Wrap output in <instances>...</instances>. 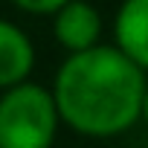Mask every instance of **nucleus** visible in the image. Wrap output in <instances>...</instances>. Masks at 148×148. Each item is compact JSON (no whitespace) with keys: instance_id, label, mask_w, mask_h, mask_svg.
Here are the masks:
<instances>
[{"instance_id":"nucleus-1","label":"nucleus","mask_w":148,"mask_h":148,"mask_svg":"<svg viewBox=\"0 0 148 148\" xmlns=\"http://www.w3.org/2000/svg\"><path fill=\"white\" fill-rule=\"evenodd\" d=\"M145 90V70L116 44L67 52L52 79L64 128L90 139H110L131 131L142 119Z\"/></svg>"},{"instance_id":"nucleus-2","label":"nucleus","mask_w":148,"mask_h":148,"mask_svg":"<svg viewBox=\"0 0 148 148\" xmlns=\"http://www.w3.org/2000/svg\"><path fill=\"white\" fill-rule=\"evenodd\" d=\"M61 125L52 87L26 79L0 90V148H49Z\"/></svg>"},{"instance_id":"nucleus-3","label":"nucleus","mask_w":148,"mask_h":148,"mask_svg":"<svg viewBox=\"0 0 148 148\" xmlns=\"http://www.w3.org/2000/svg\"><path fill=\"white\" fill-rule=\"evenodd\" d=\"M102 12L90 0H67L52 15V38L67 52H82L102 44Z\"/></svg>"},{"instance_id":"nucleus-4","label":"nucleus","mask_w":148,"mask_h":148,"mask_svg":"<svg viewBox=\"0 0 148 148\" xmlns=\"http://www.w3.org/2000/svg\"><path fill=\"white\" fill-rule=\"evenodd\" d=\"M35 70V44L12 21L0 18V90L21 84Z\"/></svg>"},{"instance_id":"nucleus-5","label":"nucleus","mask_w":148,"mask_h":148,"mask_svg":"<svg viewBox=\"0 0 148 148\" xmlns=\"http://www.w3.org/2000/svg\"><path fill=\"white\" fill-rule=\"evenodd\" d=\"M113 44L148 73V0H122L113 15Z\"/></svg>"},{"instance_id":"nucleus-6","label":"nucleus","mask_w":148,"mask_h":148,"mask_svg":"<svg viewBox=\"0 0 148 148\" xmlns=\"http://www.w3.org/2000/svg\"><path fill=\"white\" fill-rule=\"evenodd\" d=\"M12 3L21 12H26V15H47V18H52L67 0H12Z\"/></svg>"},{"instance_id":"nucleus-7","label":"nucleus","mask_w":148,"mask_h":148,"mask_svg":"<svg viewBox=\"0 0 148 148\" xmlns=\"http://www.w3.org/2000/svg\"><path fill=\"white\" fill-rule=\"evenodd\" d=\"M142 122L148 125V90H145V102H142Z\"/></svg>"}]
</instances>
